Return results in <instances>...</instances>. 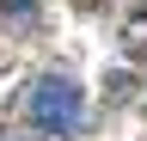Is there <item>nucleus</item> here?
Returning <instances> with one entry per match:
<instances>
[{"label":"nucleus","mask_w":147,"mask_h":141,"mask_svg":"<svg viewBox=\"0 0 147 141\" xmlns=\"http://www.w3.org/2000/svg\"><path fill=\"white\" fill-rule=\"evenodd\" d=\"M25 117H31L43 135H80V129H86V92H80L67 74H43V80L25 92Z\"/></svg>","instance_id":"1"},{"label":"nucleus","mask_w":147,"mask_h":141,"mask_svg":"<svg viewBox=\"0 0 147 141\" xmlns=\"http://www.w3.org/2000/svg\"><path fill=\"white\" fill-rule=\"evenodd\" d=\"M123 49L135 61H147V12H129V19H123Z\"/></svg>","instance_id":"2"}]
</instances>
